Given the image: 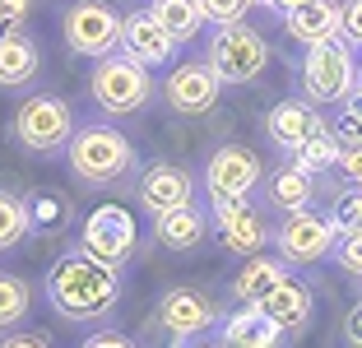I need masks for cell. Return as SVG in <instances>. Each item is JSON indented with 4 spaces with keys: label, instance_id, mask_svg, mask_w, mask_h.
Segmentation results:
<instances>
[{
    "label": "cell",
    "instance_id": "obj_15",
    "mask_svg": "<svg viewBox=\"0 0 362 348\" xmlns=\"http://www.w3.org/2000/svg\"><path fill=\"white\" fill-rule=\"evenodd\" d=\"M260 311H265L269 320H274L284 335H302V330L311 325V316H316V293H311L307 279H293L284 274L274 288H269L265 297H260Z\"/></svg>",
    "mask_w": 362,
    "mask_h": 348
},
{
    "label": "cell",
    "instance_id": "obj_21",
    "mask_svg": "<svg viewBox=\"0 0 362 348\" xmlns=\"http://www.w3.org/2000/svg\"><path fill=\"white\" fill-rule=\"evenodd\" d=\"M260 181H265V200H269V209H279V214L307 209V204L316 200V177H311L307 168H298L293 158L279 163V168H269Z\"/></svg>",
    "mask_w": 362,
    "mask_h": 348
},
{
    "label": "cell",
    "instance_id": "obj_9",
    "mask_svg": "<svg viewBox=\"0 0 362 348\" xmlns=\"http://www.w3.org/2000/svg\"><path fill=\"white\" fill-rule=\"evenodd\" d=\"M209 223H214V237L223 242V251L242 255V260H246V255H256V251H265V246L274 242V223L265 219L260 204H251V195L214 204Z\"/></svg>",
    "mask_w": 362,
    "mask_h": 348
},
{
    "label": "cell",
    "instance_id": "obj_24",
    "mask_svg": "<svg viewBox=\"0 0 362 348\" xmlns=\"http://www.w3.org/2000/svg\"><path fill=\"white\" fill-rule=\"evenodd\" d=\"M339 135H334L330 130V121H320L316 130H311L307 139H302L298 149H293V153H288V158L298 163V168H307L311 177H325V172H334V158H339Z\"/></svg>",
    "mask_w": 362,
    "mask_h": 348
},
{
    "label": "cell",
    "instance_id": "obj_31",
    "mask_svg": "<svg viewBox=\"0 0 362 348\" xmlns=\"http://www.w3.org/2000/svg\"><path fill=\"white\" fill-rule=\"evenodd\" d=\"M334 265H339L349 279H362V228L334 237Z\"/></svg>",
    "mask_w": 362,
    "mask_h": 348
},
{
    "label": "cell",
    "instance_id": "obj_23",
    "mask_svg": "<svg viewBox=\"0 0 362 348\" xmlns=\"http://www.w3.org/2000/svg\"><path fill=\"white\" fill-rule=\"evenodd\" d=\"M284 274H288V260H284V255L256 251V255H246V260H242V269H237L233 284H228V293L237 297V306H242V302H260V297H265Z\"/></svg>",
    "mask_w": 362,
    "mask_h": 348
},
{
    "label": "cell",
    "instance_id": "obj_28",
    "mask_svg": "<svg viewBox=\"0 0 362 348\" xmlns=\"http://www.w3.org/2000/svg\"><path fill=\"white\" fill-rule=\"evenodd\" d=\"M23 237H28V209H23V195L0 190V251H14Z\"/></svg>",
    "mask_w": 362,
    "mask_h": 348
},
{
    "label": "cell",
    "instance_id": "obj_25",
    "mask_svg": "<svg viewBox=\"0 0 362 348\" xmlns=\"http://www.w3.org/2000/svg\"><path fill=\"white\" fill-rule=\"evenodd\" d=\"M23 209H28V232H65L70 219H75L70 195H56V190H33V195H23Z\"/></svg>",
    "mask_w": 362,
    "mask_h": 348
},
{
    "label": "cell",
    "instance_id": "obj_3",
    "mask_svg": "<svg viewBox=\"0 0 362 348\" xmlns=\"http://www.w3.org/2000/svg\"><path fill=\"white\" fill-rule=\"evenodd\" d=\"M88 98H93V107L103 116H135L153 98V74L149 65L130 61L126 52H112L88 74Z\"/></svg>",
    "mask_w": 362,
    "mask_h": 348
},
{
    "label": "cell",
    "instance_id": "obj_41",
    "mask_svg": "<svg viewBox=\"0 0 362 348\" xmlns=\"http://www.w3.org/2000/svg\"><path fill=\"white\" fill-rule=\"evenodd\" d=\"M251 5H269V10H274V0H251Z\"/></svg>",
    "mask_w": 362,
    "mask_h": 348
},
{
    "label": "cell",
    "instance_id": "obj_20",
    "mask_svg": "<svg viewBox=\"0 0 362 348\" xmlns=\"http://www.w3.org/2000/svg\"><path fill=\"white\" fill-rule=\"evenodd\" d=\"M42 70V47L23 28H0V88H23Z\"/></svg>",
    "mask_w": 362,
    "mask_h": 348
},
{
    "label": "cell",
    "instance_id": "obj_30",
    "mask_svg": "<svg viewBox=\"0 0 362 348\" xmlns=\"http://www.w3.org/2000/svg\"><path fill=\"white\" fill-rule=\"evenodd\" d=\"M330 130L339 135V144H362V93H358V88H353V93L339 103Z\"/></svg>",
    "mask_w": 362,
    "mask_h": 348
},
{
    "label": "cell",
    "instance_id": "obj_17",
    "mask_svg": "<svg viewBox=\"0 0 362 348\" xmlns=\"http://www.w3.org/2000/svg\"><path fill=\"white\" fill-rule=\"evenodd\" d=\"M209 232H214V223L195 200L177 204V209H168V214H153V242H158L163 251H177V255L200 251Z\"/></svg>",
    "mask_w": 362,
    "mask_h": 348
},
{
    "label": "cell",
    "instance_id": "obj_19",
    "mask_svg": "<svg viewBox=\"0 0 362 348\" xmlns=\"http://www.w3.org/2000/svg\"><path fill=\"white\" fill-rule=\"evenodd\" d=\"M218 339H223V348H279L284 344V330L256 302H242L237 311L218 316Z\"/></svg>",
    "mask_w": 362,
    "mask_h": 348
},
{
    "label": "cell",
    "instance_id": "obj_35",
    "mask_svg": "<svg viewBox=\"0 0 362 348\" xmlns=\"http://www.w3.org/2000/svg\"><path fill=\"white\" fill-rule=\"evenodd\" d=\"M28 19V0H0V28H23Z\"/></svg>",
    "mask_w": 362,
    "mask_h": 348
},
{
    "label": "cell",
    "instance_id": "obj_29",
    "mask_svg": "<svg viewBox=\"0 0 362 348\" xmlns=\"http://www.w3.org/2000/svg\"><path fill=\"white\" fill-rule=\"evenodd\" d=\"M330 223L334 232H358L362 228V186H344L330 200Z\"/></svg>",
    "mask_w": 362,
    "mask_h": 348
},
{
    "label": "cell",
    "instance_id": "obj_34",
    "mask_svg": "<svg viewBox=\"0 0 362 348\" xmlns=\"http://www.w3.org/2000/svg\"><path fill=\"white\" fill-rule=\"evenodd\" d=\"M334 172L344 177V186H362V144H344L334 158Z\"/></svg>",
    "mask_w": 362,
    "mask_h": 348
},
{
    "label": "cell",
    "instance_id": "obj_1",
    "mask_svg": "<svg viewBox=\"0 0 362 348\" xmlns=\"http://www.w3.org/2000/svg\"><path fill=\"white\" fill-rule=\"evenodd\" d=\"M47 302L70 325L107 320L121 302V269H112L98 255H88L84 246H75V251L56 255L47 269Z\"/></svg>",
    "mask_w": 362,
    "mask_h": 348
},
{
    "label": "cell",
    "instance_id": "obj_22",
    "mask_svg": "<svg viewBox=\"0 0 362 348\" xmlns=\"http://www.w3.org/2000/svg\"><path fill=\"white\" fill-rule=\"evenodd\" d=\"M284 28H288V37L302 42V47L339 37V0H302L298 10L284 14Z\"/></svg>",
    "mask_w": 362,
    "mask_h": 348
},
{
    "label": "cell",
    "instance_id": "obj_32",
    "mask_svg": "<svg viewBox=\"0 0 362 348\" xmlns=\"http://www.w3.org/2000/svg\"><path fill=\"white\" fill-rule=\"evenodd\" d=\"M200 10H204V23H237L246 19V10H251V0H200Z\"/></svg>",
    "mask_w": 362,
    "mask_h": 348
},
{
    "label": "cell",
    "instance_id": "obj_8",
    "mask_svg": "<svg viewBox=\"0 0 362 348\" xmlns=\"http://www.w3.org/2000/svg\"><path fill=\"white\" fill-rule=\"evenodd\" d=\"M260 177H265V163H260L256 149L223 144V149H214L209 163H204V195H209V204L242 200V195H251L260 186Z\"/></svg>",
    "mask_w": 362,
    "mask_h": 348
},
{
    "label": "cell",
    "instance_id": "obj_26",
    "mask_svg": "<svg viewBox=\"0 0 362 348\" xmlns=\"http://www.w3.org/2000/svg\"><path fill=\"white\" fill-rule=\"evenodd\" d=\"M153 19L172 33V42H177V47L191 42V37H200V28H204L200 0H153Z\"/></svg>",
    "mask_w": 362,
    "mask_h": 348
},
{
    "label": "cell",
    "instance_id": "obj_42",
    "mask_svg": "<svg viewBox=\"0 0 362 348\" xmlns=\"http://www.w3.org/2000/svg\"><path fill=\"white\" fill-rule=\"evenodd\" d=\"M358 93H362V61H358Z\"/></svg>",
    "mask_w": 362,
    "mask_h": 348
},
{
    "label": "cell",
    "instance_id": "obj_27",
    "mask_svg": "<svg viewBox=\"0 0 362 348\" xmlns=\"http://www.w3.org/2000/svg\"><path fill=\"white\" fill-rule=\"evenodd\" d=\"M33 311V288L23 274H10V269H0V335H10L28 320Z\"/></svg>",
    "mask_w": 362,
    "mask_h": 348
},
{
    "label": "cell",
    "instance_id": "obj_11",
    "mask_svg": "<svg viewBox=\"0 0 362 348\" xmlns=\"http://www.w3.org/2000/svg\"><path fill=\"white\" fill-rule=\"evenodd\" d=\"M79 246H84L88 255H98L103 265L121 269L139 246V228H135V219H130V209H121V204H98L84 219Z\"/></svg>",
    "mask_w": 362,
    "mask_h": 348
},
{
    "label": "cell",
    "instance_id": "obj_16",
    "mask_svg": "<svg viewBox=\"0 0 362 348\" xmlns=\"http://www.w3.org/2000/svg\"><path fill=\"white\" fill-rule=\"evenodd\" d=\"M121 52H126L130 61L158 70V65H168L172 56H177V42H172V33L153 19V10H135V14L121 19Z\"/></svg>",
    "mask_w": 362,
    "mask_h": 348
},
{
    "label": "cell",
    "instance_id": "obj_39",
    "mask_svg": "<svg viewBox=\"0 0 362 348\" xmlns=\"http://www.w3.org/2000/svg\"><path fill=\"white\" fill-rule=\"evenodd\" d=\"M0 348H52V344L37 339V335H5V339H0Z\"/></svg>",
    "mask_w": 362,
    "mask_h": 348
},
{
    "label": "cell",
    "instance_id": "obj_36",
    "mask_svg": "<svg viewBox=\"0 0 362 348\" xmlns=\"http://www.w3.org/2000/svg\"><path fill=\"white\" fill-rule=\"evenodd\" d=\"M79 348H139L130 335H117V330H103V335H88Z\"/></svg>",
    "mask_w": 362,
    "mask_h": 348
},
{
    "label": "cell",
    "instance_id": "obj_14",
    "mask_svg": "<svg viewBox=\"0 0 362 348\" xmlns=\"http://www.w3.org/2000/svg\"><path fill=\"white\" fill-rule=\"evenodd\" d=\"M135 200L149 214H168L195 200V177L181 163H149L144 172H135Z\"/></svg>",
    "mask_w": 362,
    "mask_h": 348
},
{
    "label": "cell",
    "instance_id": "obj_13",
    "mask_svg": "<svg viewBox=\"0 0 362 348\" xmlns=\"http://www.w3.org/2000/svg\"><path fill=\"white\" fill-rule=\"evenodd\" d=\"M218 302H214L204 288H168V293L158 297V311H153V320H158V330H168L172 339H186V335H204V330L218 325Z\"/></svg>",
    "mask_w": 362,
    "mask_h": 348
},
{
    "label": "cell",
    "instance_id": "obj_40",
    "mask_svg": "<svg viewBox=\"0 0 362 348\" xmlns=\"http://www.w3.org/2000/svg\"><path fill=\"white\" fill-rule=\"evenodd\" d=\"M298 5H302V0H274V10H284V14H288V10H298Z\"/></svg>",
    "mask_w": 362,
    "mask_h": 348
},
{
    "label": "cell",
    "instance_id": "obj_10",
    "mask_svg": "<svg viewBox=\"0 0 362 348\" xmlns=\"http://www.w3.org/2000/svg\"><path fill=\"white\" fill-rule=\"evenodd\" d=\"M334 223H330V214H316L307 204V209H293V214H284V223L274 228V246H279V255H284L288 265H316V260H325V255L334 251Z\"/></svg>",
    "mask_w": 362,
    "mask_h": 348
},
{
    "label": "cell",
    "instance_id": "obj_38",
    "mask_svg": "<svg viewBox=\"0 0 362 348\" xmlns=\"http://www.w3.org/2000/svg\"><path fill=\"white\" fill-rule=\"evenodd\" d=\"M177 348H223V339L204 330V335H186V339H177Z\"/></svg>",
    "mask_w": 362,
    "mask_h": 348
},
{
    "label": "cell",
    "instance_id": "obj_33",
    "mask_svg": "<svg viewBox=\"0 0 362 348\" xmlns=\"http://www.w3.org/2000/svg\"><path fill=\"white\" fill-rule=\"evenodd\" d=\"M339 37L349 47H362V0H344L339 5Z\"/></svg>",
    "mask_w": 362,
    "mask_h": 348
},
{
    "label": "cell",
    "instance_id": "obj_7",
    "mask_svg": "<svg viewBox=\"0 0 362 348\" xmlns=\"http://www.w3.org/2000/svg\"><path fill=\"white\" fill-rule=\"evenodd\" d=\"M61 33L75 56L103 61V56L121 52V14L107 0H75L61 19Z\"/></svg>",
    "mask_w": 362,
    "mask_h": 348
},
{
    "label": "cell",
    "instance_id": "obj_18",
    "mask_svg": "<svg viewBox=\"0 0 362 348\" xmlns=\"http://www.w3.org/2000/svg\"><path fill=\"white\" fill-rule=\"evenodd\" d=\"M320 121H325V116L316 112V103H307V98H284V103H274L265 112V139L274 149H284V153H293Z\"/></svg>",
    "mask_w": 362,
    "mask_h": 348
},
{
    "label": "cell",
    "instance_id": "obj_5",
    "mask_svg": "<svg viewBox=\"0 0 362 348\" xmlns=\"http://www.w3.org/2000/svg\"><path fill=\"white\" fill-rule=\"evenodd\" d=\"M70 135H75V112L56 93H33V98H23L19 112H14V139H19V149L33 153V158L65 153Z\"/></svg>",
    "mask_w": 362,
    "mask_h": 348
},
{
    "label": "cell",
    "instance_id": "obj_12",
    "mask_svg": "<svg viewBox=\"0 0 362 348\" xmlns=\"http://www.w3.org/2000/svg\"><path fill=\"white\" fill-rule=\"evenodd\" d=\"M218 93H223V79L214 74L209 61H181V65H172L168 84H163V103H168V112H177V116H204V112H214Z\"/></svg>",
    "mask_w": 362,
    "mask_h": 348
},
{
    "label": "cell",
    "instance_id": "obj_6",
    "mask_svg": "<svg viewBox=\"0 0 362 348\" xmlns=\"http://www.w3.org/2000/svg\"><path fill=\"white\" fill-rule=\"evenodd\" d=\"M209 65L223 84H256L269 65V42L246 19L218 23V33L209 37Z\"/></svg>",
    "mask_w": 362,
    "mask_h": 348
},
{
    "label": "cell",
    "instance_id": "obj_2",
    "mask_svg": "<svg viewBox=\"0 0 362 348\" xmlns=\"http://www.w3.org/2000/svg\"><path fill=\"white\" fill-rule=\"evenodd\" d=\"M65 163H70V177H75L79 186H93V190H117L121 181H130L135 168H139L135 144H130L117 126H107V121L75 126V135L65 144Z\"/></svg>",
    "mask_w": 362,
    "mask_h": 348
},
{
    "label": "cell",
    "instance_id": "obj_37",
    "mask_svg": "<svg viewBox=\"0 0 362 348\" xmlns=\"http://www.w3.org/2000/svg\"><path fill=\"white\" fill-rule=\"evenodd\" d=\"M344 339H349V348H362V302L349 306V316H344Z\"/></svg>",
    "mask_w": 362,
    "mask_h": 348
},
{
    "label": "cell",
    "instance_id": "obj_4",
    "mask_svg": "<svg viewBox=\"0 0 362 348\" xmlns=\"http://www.w3.org/2000/svg\"><path fill=\"white\" fill-rule=\"evenodd\" d=\"M302 98L316 107H339L344 98L358 88V61H353V47L344 37H325V42L307 47L302 56Z\"/></svg>",
    "mask_w": 362,
    "mask_h": 348
}]
</instances>
